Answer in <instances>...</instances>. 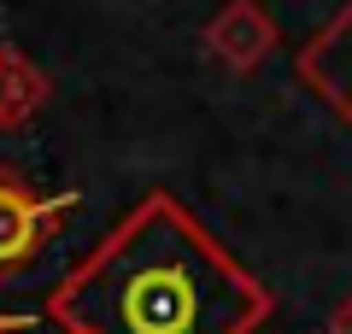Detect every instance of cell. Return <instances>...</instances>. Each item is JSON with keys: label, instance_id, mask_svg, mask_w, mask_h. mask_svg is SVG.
Returning <instances> with one entry per match:
<instances>
[{"label": "cell", "instance_id": "1", "mask_svg": "<svg viewBox=\"0 0 352 334\" xmlns=\"http://www.w3.org/2000/svg\"><path fill=\"white\" fill-rule=\"evenodd\" d=\"M270 287L170 188H147L53 287L65 334H252Z\"/></svg>", "mask_w": 352, "mask_h": 334}, {"label": "cell", "instance_id": "2", "mask_svg": "<svg viewBox=\"0 0 352 334\" xmlns=\"http://www.w3.org/2000/svg\"><path fill=\"white\" fill-rule=\"evenodd\" d=\"M76 211V194L36 199L18 170L0 164V282H18L24 270H36V258L47 252L53 229Z\"/></svg>", "mask_w": 352, "mask_h": 334}, {"label": "cell", "instance_id": "3", "mask_svg": "<svg viewBox=\"0 0 352 334\" xmlns=\"http://www.w3.org/2000/svg\"><path fill=\"white\" fill-rule=\"evenodd\" d=\"M294 82L352 129V0L294 53Z\"/></svg>", "mask_w": 352, "mask_h": 334}, {"label": "cell", "instance_id": "4", "mask_svg": "<svg viewBox=\"0 0 352 334\" xmlns=\"http://www.w3.org/2000/svg\"><path fill=\"white\" fill-rule=\"evenodd\" d=\"M200 41H206V53H212L217 65H229V71L247 76V71H258V65L276 53L282 30H276V18L264 12V0H223V6L206 18Z\"/></svg>", "mask_w": 352, "mask_h": 334}, {"label": "cell", "instance_id": "5", "mask_svg": "<svg viewBox=\"0 0 352 334\" xmlns=\"http://www.w3.org/2000/svg\"><path fill=\"white\" fill-rule=\"evenodd\" d=\"M47 106V76L30 53L0 47V129H24Z\"/></svg>", "mask_w": 352, "mask_h": 334}, {"label": "cell", "instance_id": "6", "mask_svg": "<svg viewBox=\"0 0 352 334\" xmlns=\"http://www.w3.org/2000/svg\"><path fill=\"white\" fill-rule=\"evenodd\" d=\"M329 334H352V299H340V305L329 311Z\"/></svg>", "mask_w": 352, "mask_h": 334}, {"label": "cell", "instance_id": "7", "mask_svg": "<svg viewBox=\"0 0 352 334\" xmlns=\"http://www.w3.org/2000/svg\"><path fill=\"white\" fill-rule=\"evenodd\" d=\"M18 329V317H6V311H0V334H12Z\"/></svg>", "mask_w": 352, "mask_h": 334}]
</instances>
